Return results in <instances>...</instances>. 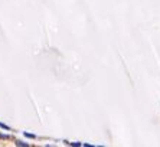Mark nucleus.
<instances>
[{"mask_svg": "<svg viewBox=\"0 0 160 147\" xmlns=\"http://www.w3.org/2000/svg\"><path fill=\"white\" fill-rule=\"evenodd\" d=\"M14 144H16V146H19V147H29V143H23V141H20V140H16V141H14Z\"/></svg>", "mask_w": 160, "mask_h": 147, "instance_id": "obj_1", "label": "nucleus"}, {"mask_svg": "<svg viewBox=\"0 0 160 147\" xmlns=\"http://www.w3.org/2000/svg\"><path fill=\"white\" fill-rule=\"evenodd\" d=\"M69 146H74V147H81L82 146V143H79V141H72V143H68Z\"/></svg>", "mask_w": 160, "mask_h": 147, "instance_id": "obj_2", "label": "nucleus"}, {"mask_svg": "<svg viewBox=\"0 0 160 147\" xmlns=\"http://www.w3.org/2000/svg\"><path fill=\"white\" fill-rule=\"evenodd\" d=\"M25 137H27V138H36V136L35 134H32V133H26V131H25Z\"/></svg>", "mask_w": 160, "mask_h": 147, "instance_id": "obj_3", "label": "nucleus"}, {"mask_svg": "<svg viewBox=\"0 0 160 147\" xmlns=\"http://www.w3.org/2000/svg\"><path fill=\"white\" fill-rule=\"evenodd\" d=\"M0 127H2V128H5V130H10V127H9V125L3 124V123H0Z\"/></svg>", "mask_w": 160, "mask_h": 147, "instance_id": "obj_4", "label": "nucleus"}, {"mask_svg": "<svg viewBox=\"0 0 160 147\" xmlns=\"http://www.w3.org/2000/svg\"><path fill=\"white\" fill-rule=\"evenodd\" d=\"M0 138H9V136H7V134H2L0 133Z\"/></svg>", "mask_w": 160, "mask_h": 147, "instance_id": "obj_5", "label": "nucleus"}]
</instances>
